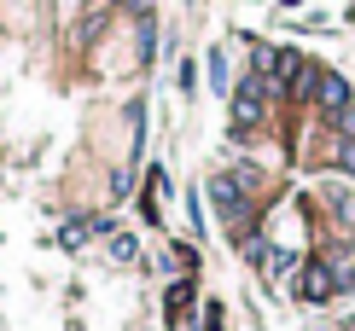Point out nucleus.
I'll return each mask as SVG.
<instances>
[{
    "label": "nucleus",
    "mask_w": 355,
    "mask_h": 331,
    "mask_svg": "<svg viewBox=\"0 0 355 331\" xmlns=\"http://www.w3.org/2000/svg\"><path fill=\"white\" fill-rule=\"evenodd\" d=\"M332 128H338V140H355V105H349V111H338V116H332Z\"/></svg>",
    "instance_id": "obj_8"
},
{
    "label": "nucleus",
    "mask_w": 355,
    "mask_h": 331,
    "mask_svg": "<svg viewBox=\"0 0 355 331\" xmlns=\"http://www.w3.org/2000/svg\"><path fill=\"white\" fill-rule=\"evenodd\" d=\"M116 6H128V12H146V6H152V0H116Z\"/></svg>",
    "instance_id": "obj_11"
},
{
    "label": "nucleus",
    "mask_w": 355,
    "mask_h": 331,
    "mask_svg": "<svg viewBox=\"0 0 355 331\" xmlns=\"http://www.w3.org/2000/svg\"><path fill=\"white\" fill-rule=\"evenodd\" d=\"M268 93H274L268 76H245L239 87H233V134H245V128L262 123V111H268L262 99H268Z\"/></svg>",
    "instance_id": "obj_1"
},
{
    "label": "nucleus",
    "mask_w": 355,
    "mask_h": 331,
    "mask_svg": "<svg viewBox=\"0 0 355 331\" xmlns=\"http://www.w3.org/2000/svg\"><path fill=\"white\" fill-rule=\"evenodd\" d=\"M111 256H116V262H135V238L116 233V238H111Z\"/></svg>",
    "instance_id": "obj_9"
},
{
    "label": "nucleus",
    "mask_w": 355,
    "mask_h": 331,
    "mask_svg": "<svg viewBox=\"0 0 355 331\" xmlns=\"http://www.w3.org/2000/svg\"><path fill=\"white\" fill-rule=\"evenodd\" d=\"M332 163H338V169H344V175L355 180V140H338V145H332Z\"/></svg>",
    "instance_id": "obj_7"
},
{
    "label": "nucleus",
    "mask_w": 355,
    "mask_h": 331,
    "mask_svg": "<svg viewBox=\"0 0 355 331\" xmlns=\"http://www.w3.org/2000/svg\"><path fill=\"white\" fill-rule=\"evenodd\" d=\"M286 6H297V0H286Z\"/></svg>",
    "instance_id": "obj_12"
},
{
    "label": "nucleus",
    "mask_w": 355,
    "mask_h": 331,
    "mask_svg": "<svg viewBox=\"0 0 355 331\" xmlns=\"http://www.w3.org/2000/svg\"><path fill=\"white\" fill-rule=\"evenodd\" d=\"M327 209H332V221H338V227H355V198H349V192H327Z\"/></svg>",
    "instance_id": "obj_5"
},
{
    "label": "nucleus",
    "mask_w": 355,
    "mask_h": 331,
    "mask_svg": "<svg viewBox=\"0 0 355 331\" xmlns=\"http://www.w3.org/2000/svg\"><path fill=\"white\" fill-rule=\"evenodd\" d=\"M210 198H216V209H221V221L245 238V186H239L233 175H216V180H210Z\"/></svg>",
    "instance_id": "obj_3"
},
{
    "label": "nucleus",
    "mask_w": 355,
    "mask_h": 331,
    "mask_svg": "<svg viewBox=\"0 0 355 331\" xmlns=\"http://www.w3.org/2000/svg\"><path fill=\"white\" fill-rule=\"evenodd\" d=\"M204 331H221V308H210V314H204Z\"/></svg>",
    "instance_id": "obj_10"
},
{
    "label": "nucleus",
    "mask_w": 355,
    "mask_h": 331,
    "mask_svg": "<svg viewBox=\"0 0 355 331\" xmlns=\"http://www.w3.org/2000/svg\"><path fill=\"white\" fill-rule=\"evenodd\" d=\"M315 105L327 116H338V111H349V82L338 76V70H320V82H315Z\"/></svg>",
    "instance_id": "obj_4"
},
{
    "label": "nucleus",
    "mask_w": 355,
    "mask_h": 331,
    "mask_svg": "<svg viewBox=\"0 0 355 331\" xmlns=\"http://www.w3.org/2000/svg\"><path fill=\"white\" fill-rule=\"evenodd\" d=\"M344 291V274H338V262H309L297 274V296L303 303H332V296Z\"/></svg>",
    "instance_id": "obj_2"
},
{
    "label": "nucleus",
    "mask_w": 355,
    "mask_h": 331,
    "mask_svg": "<svg viewBox=\"0 0 355 331\" xmlns=\"http://www.w3.org/2000/svg\"><path fill=\"white\" fill-rule=\"evenodd\" d=\"M87 233H99V221H70V227L58 233V244H64V250H76V244H82Z\"/></svg>",
    "instance_id": "obj_6"
}]
</instances>
